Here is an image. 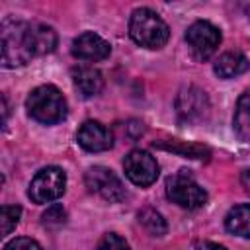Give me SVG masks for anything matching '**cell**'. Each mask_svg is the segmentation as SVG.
Instances as JSON below:
<instances>
[{
	"label": "cell",
	"instance_id": "20",
	"mask_svg": "<svg viewBox=\"0 0 250 250\" xmlns=\"http://www.w3.org/2000/svg\"><path fill=\"white\" fill-rule=\"evenodd\" d=\"M43 225L45 227H51V229H55V227H61V225H64V221H66V211L62 209V205H59V203H55V205H51L45 213H43Z\"/></svg>",
	"mask_w": 250,
	"mask_h": 250
},
{
	"label": "cell",
	"instance_id": "25",
	"mask_svg": "<svg viewBox=\"0 0 250 250\" xmlns=\"http://www.w3.org/2000/svg\"><path fill=\"white\" fill-rule=\"evenodd\" d=\"M246 14H248V18H250V4H246Z\"/></svg>",
	"mask_w": 250,
	"mask_h": 250
},
{
	"label": "cell",
	"instance_id": "18",
	"mask_svg": "<svg viewBox=\"0 0 250 250\" xmlns=\"http://www.w3.org/2000/svg\"><path fill=\"white\" fill-rule=\"evenodd\" d=\"M139 223L152 236H162V234H166V229H168L164 217L156 209H152V207H145V209L139 211Z\"/></svg>",
	"mask_w": 250,
	"mask_h": 250
},
{
	"label": "cell",
	"instance_id": "15",
	"mask_svg": "<svg viewBox=\"0 0 250 250\" xmlns=\"http://www.w3.org/2000/svg\"><path fill=\"white\" fill-rule=\"evenodd\" d=\"M225 227L236 236L250 238V203L232 207L225 217Z\"/></svg>",
	"mask_w": 250,
	"mask_h": 250
},
{
	"label": "cell",
	"instance_id": "17",
	"mask_svg": "<svg viewBox=\"0 0 250 250\" xmlns=\"http://www.w3.org/2000/svg\"><path fill=\"white\" fill-rule=\"evenodd\" d=\"M154 146L164 148V150H170V152H176V154H182V156H188V158H195V160H209V156H211V150L207 146L193 145V143L160 141V143H154Z\"/></svg>",
	"mask_w": 250,
	"mask_h": 250
},
{
	"label": "cell",
	"instance_id": "24",
	"mask_svg": "<svg viewBox=\"0 0 250 250\" xmlns=\"http://www.w3.org/2000/svg\"><path fill=\"white\" fill-rule=\"evenodd\" d=\"M240 184H242L244 191L250 195V170H244V172L240 174Z\"/></svg>",
	"mask_w": 250,
	"mask_h": 250
},
{
	"label": "cell",
	"instance_id": "14",
	"mask_svg": "<svg viewBox=\"0 0 250 250\" xmlns=\"http://www.w3.org/2000/svg\"><path fill=\"white\" fill-rule=\"evenodd\" d=\"M232 127H234V133L240 141L250 143V88L244 90V94L236 102Z\"/></svg>",
	"mask_w": 250,
	"mask_h": 250
},
{
	"label": "cell",
	"instance_id": "12",
	"mask_svg": "<svg viewBox=\"0 0 250 250\" xmlns=\"http://www.w3.org/2000/svg\"><path fill=\"white\" fill-rule=\"evenodd\" d=\"M72 84L82 98H94L104 88V76L94 66H76L72 68Z\"/></svg>",
	"mask_w": 250,
	"mask_h": 250
},
{
	"label": "cell",
	"instance_id": "13",
	"mask_svg": "<svg viewBox=\"0 0 250 250\" xmlns=\"http://www.w3.org/2000/svg\"><path fill=\"white\" fill-rule=\"evenodd\" d=\"M250 68V62L248 59L242 55V53H225L219 57V61L215 62L213 70L219 78H234V76H240L244 74L246 70Z\"/></svg>",
	"mask_w": 250,
	"mask_h": 250
},
{
	"label": "cell",
	"instance_id": "7",
	"mask_svg": "<svg viewBox=\"0 0 250 250\" xmlns=\"http://www.w3.org/2000/svg\"><path fill=\"white\" fill-rule=\"evenodd\" d=\"M84 182L88 186L90 191L98 193L100 197H104L105 201H111V203H117V201H123L127 191H125V186L121 184V180L105 166H92L88 168L86 176H84Z\"/></svg>",
	"mask_w": 250,
	"mask_h": 250
},
{
	"label": "cell",
	"instance_id": "11",
	"mask_svg": "<svg viewBox=\"0 0 250 250\" xmlns=\"http://www.w3.org/2000/svg\"><path fill=\"white\" fill-rule=\"evenodd\" d=\"M72 55L80 61H90V62H96V61H104L109 57L111 53V47L109 43L100 37L98 33L94 31H84L80 33L78 37H74L72 41Z\"/></svg>",
	"mask_w": 250,
	"mask_h": 250
},
{
	"label": "cell",
	"instance_id": "1",
	"mask_svg": "<svg viewBox=\"0 0 250 250\" xmlns=\"http://www.w3.org/2000/svg\"><path fill=\"white\" fill-rule=\"evenodd\" d=\"M0 39H2V64L6 68L23 66L35 57L29 21L6 18L0 25Z\"/></svg>",
	"mask_w": 250,
	"mask_h": 250
},
{
	"label": "cell",
	"instance_id": "4",
	"mask_svg": "<svg viewBox=\"0 0 250 250\" xmlns=\"http://www.w3.org/2000/svg\"><path fill=\"white\" fill-rule=\"evenodd\" d=\"M66 189V174L59 166H47L41 168L27 189V195L33 203H51L59 199Z\"/></svg>",
	"mask_w": 250,
	"mask_h": 250
},
{
	"label": "cell",
	"instance_id": "21",
	"mask_svg": "<svg viewBox=\"0 0 250 250\" xmlns=\"http://www.w3.org/2000/svg\"><path fill=\"white\" fill-rule=\"evenodd\" d=\"M96 250H131V248H129V244L125 242V238H121V236L115 234V232H109V234H105V236L100 240V244H98Z\"/></svg>",
	"mask_w": 250,
	"mask_h": 250
},
{
	"label": "cell",
	"instance_id": "5",
	"mask_svg": "<svg viewBox=\"0 0 250 250\" xmlns=\"http://www.w3.org/2000/svg\"><path fill=\"white\" fill-rule=\"evenodd\" d=\"M166 195L184 209H199L207 203V191L188 174L180 172L166 180Z\"/></svg>",
	"mask_w": 250,
	"mask_h": 250
},
{
	"label": "cell",
	"instance_id": "9",
	"mask_svg": "<svg viewBox=\"0 0 250 250\" xmlns=\"http://www.w3.org/2000/svg\"><path fill=\"white\" fill-rule=\"evenodd\" d=\"M123 170H125V176L135 186H141V188H146V186L154 184L156 178H158V162H156V158L150 152L141 150V148H135L125 156Z\"/></svg>",
	"mask_w": 250,
	"mask_h": 250
},
{
	"label": "cell",
	"instance_id": "6",
	"mask_svg": "<svg viewBox=\"0 0 250 250\" xmlns=\"http://www.w3.org/2000/svg\"><path fill=\"white\" fill-rule=\"evenodd\" d=\"M209 109H211L209 98L197 86H184L178 92V96H176V113H178V119L184 121V123H188V125L205 121L207 115H209Z\"/></svg>",
	"mask_w": 250,
	"mask_h": 250
},
{
	"label": "cell",
	"instance_id": "19",
	"mask_svg": "<svg viewBox=\"0 0 250 250\" xmlns=\"http://www.w3.org/2000/svg\"><path fill=\"white\" fill-rule=\"evenodd\" d=\"M20 217H21V207L20 205H4L2 207V213H0V230H2V236L10 234L16 225L20 223Z\"/></svg>",
	"mask_w": 250,
	"mask_h": 250
},
{
	"label": "cell",
	"instance_id": "8",
	"mask_svg": "<svg viewBox=\"0 0 250 250\" xmlns=\"http://www.w3.org/2000/svg\"><path fill=\"white\" fill-rule=\"evenodd\" d=\"M186 41H188L191 53L195 55V59L205 61L217 51V47L221 43V31L211 21L199 20V21H193L188 27Z\"/></svg>",
	"mask_w": 250,
	"mask_h": 250
},
{
	"label": "cell",
	"instance_id": "10",
	"mask_svg": "<svg viewBox=\"0 0 250 250\" xmlns=\"http://www.w3.org/2000/svg\"><path fill=\"white\" fill-rule=\"evenodd\" d=\"M76 141L88 152H104L113 146V133L104 123L88 119L80 125L76 133Z\"/></svg>",
	"mask_w": 250,
	"mask_h": 250
},
{
	"label": "cell",
	"instance_id": "3",
	"mask_svg": "<svg viewBox=\"0 0 250 250\" xmlns=\"http://www.w3.org/2000/svg\"><path fill=\"white\" fill-rule=\"evenodd\" d=\"M25 107H27V113L43 125H53L62 121L68 109L64 96L53 84H43L31 90V94L25 100Z\"/></svg>",
	"mask_w": 250,
	"mask_h": 250
},
{
	"label": "cell",
	"instance_id": "2",
	"mask_svg": "<svg viewBox=\"0 0 250 250\" xmlns=\"http://www.w3.org/2000/svg\"><path fill=\"white\" fill-rule=\"evenodd\" d=\"M129 35L145 49H162L168 43L170 29L154 10L137 8L129 18Z\"/></svg>",
	"mask_w": 250,
	"mask_h": 250
},
{
	"label": "cell",
	"instance_id": "23",
	"mask_svg": "<svg viewBox=\"0 0 250 250\" xmlns=\"http://www.w3.org/2000/svg\"><path fill=\"white\" fill-rule=\"evenodd\" d=\"M195 250H227L223 244H217V242H201V244H197V248Z\"/></svg>",
	"mask_w": 250,
	"mask_h": 250
},
{
	"label": "cell",
	"instance_id": "16",
	"mask_svg": "<svg viewBox=\"0 0 250 250\" xmlns=\"http://www.w3.org/2000/svg\"><path fill=\"white\" fill-rule=\"evenodd\" d=\"M57 31L47 23H31V43L35 55H47L53 53L57 47Z\"/></svg>",
	"mask_w": 250,
	"mask_h": 250
},
{
	"label": "cell",
	"instance_id": "22",
	"mask_svg": "<svg viewBox=\"0 0 250 250\" xmlns=\"http://www.w3.org/2000/svg\"><path fill=\"white\" fill-rule=\"evenodd\" d=\"M4 250H41V246L33 240V238H27V236H20V238H14L10 240Z\"/></svg>",
	"mask_w": 250,
	"mask_h": 250
}]
</instances>
